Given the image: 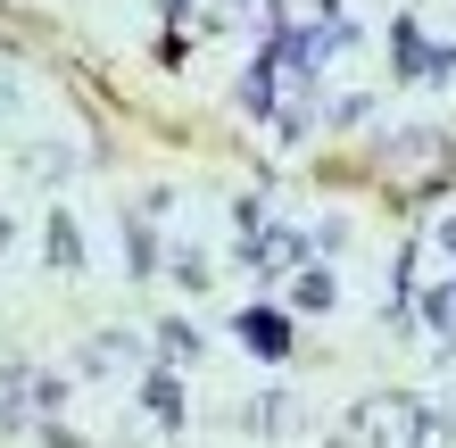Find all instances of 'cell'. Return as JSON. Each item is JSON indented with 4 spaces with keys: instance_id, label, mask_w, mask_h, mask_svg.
Here are the masks:
<instances>
[{
    "instance_id": "1",
    "label": "cell",
    "mask_w": 456,
    "mask_h": 448,
    "mask_svg": "<svg viewBox=\"0 0 456 448\" xmlns=\"http://www.w3.org/2000/svg\"><path fill=\"white\" fill-rule=\"evenodd\" d=\"M240 332H249V349H265V357H282V349H290V324H282V315H249Z\"/></svg>"
},
{
    "instance_id": "2",
    "label": "cell",
    "mask_w": 456,
    "mask_h": 448,
    "mask_svg": "<svg viewBox=\"0 0 456 448\" xmlns=\"http://www.w3.org/2000/svg\"><path fill=\"white\" fill-rule=\"evenodd\" d=\"M150 415H158V424H175V415H183V399H175V382H150Z\"/></svg>"
}]
</instances>
